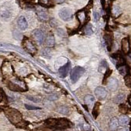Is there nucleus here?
Masks as SVG:
<instances>
[{
	"label": "nucleus",
	"instance_id": "34",
	"mask_svg": "<svg viewBox=\"0 0 131 131\" xmlns=\"http://www.w3.org/2000/svg\"><path fill=\"white\" fill-rule=\"evenodd\" d=\"M58 98V96H57V94H52V95H50L48 97V99L51 101H54V100H57Z\"/></svg>",
	"mask_w": 131,
	"mask_h": 131
},
{
	"label": "nucleus",
	"instance_id": "11",
	"mask_svg": "<svg viewBox=\"0 0 131 131\" xmlns=\"http://www.w3.org/2000/svg\"><path fill=\"white\" fill-rule=\"evenodd\" d=\"M18 26L22 30H25L26 29L28 28V22H27L26 19L25 18L24 16H20L18 20Z\"/></svg>",
	"mask_w": 131,
	"mask_h": 131
},
{
	"label": "nucleus",
	"instance_id": "39",
	"mask_svg": "<svg viewBox=\"0 0 131 131\" xmlns=\"http://www.w3.org/2000/svg\"><path fill=\"white\" fill-rule=\"evenodd\" d=\"M2 98H3V96H2V94L1 93V92H0V102L2 101Z\"/></svg>",
	"mask_w": 131,
	"mask_h": 131
},
{
	"label": "nucleus",
	"instance_id": "18",
	"mask_svg": "<svg viewBox=\"0 0 131 131\" xmlns=\"http://www.w3.org/2000/svg\"><path fill=\"white\" fill-rule=\"evenodd\" d=\"M77 16H78V18L81 23H83L84 22L86 21V14H85V12H84L83 10L79 11L77 14Z\"/></svg>",
	"mask_w": 131,
	"mask_h": 131
},
{
	"label": "nucleus",
	"instance_id": "30",
	"mask_svg": "<svg viewBox=\"0 0 131 131\" xmlns=\"http://www.w3.org/2000/svg\"><path fill=\"white\" fill-rule=\"evenodd\" d=\"M27 98L29 99L30 100H31V101H33L34 102L37 103L40 102V100H39V98H37V97L36 96H27Z\"/></svg>",
	"mask_w": 131,
	"mask_h": 131
},
{
	"label": "nucleus",
	"instance_id": "31",
	"mask_svg": "<svg viewBox=\"0 0 131 131\" xmlns=\"http://www.w3.org/2000/svg\"><path fill=\"white\" fill-rule=\"evenodd\" d=\"M13 36L15 39H20L21 38H22V37H23V36H22V34H21V33L18 31H14Z\"/></svg>",
	"mask_w": 131,
	"mask_h": 131
},
{
	"label": "nucleus",
	"instance_id": "36",
	"mask_svg": "<svg viewBox=\"0 0 131 131\" xmlns=\"http://www.w3.org/2000/svg\"><path fill=\"white\" fill-rule=\"evenodd\" d=\"M94 20L96 21H98L100 18V15L98 13V12H94Z\"/></svg>",
	"mask_w": 131,
	"mask_h": 131
},
{
	"label": "nucleus",
	"instance_id": "33",
	"mask_svg": "<svg viewBox=\"0 0 131 131\" xmlns=\"http://www.w3.org/2000/svg\"><path fill=\"white\" fill-rule=\"evenodd\" d=\"M25 107L26 108L29 110H39V109H40L38 107H36V106H31V105H28V104H25Z\"/></svg>",
	"mask_w": 131,
	"mask_h": 131
},
{
	"label": "nucleus",
	"instance_id": "26",
	"mask_svg": "<svg viewBox=\"0 0 131 131\" xmlns=\"http://www.w3.org/2000/svg\"><path fill=\"white\" fill-rule=\"evenodd\" d=\"M39 3L43 7H51L52 5L51 4V0H39Z\"/></svg>",
	"mask_w": 131,
	"mask_h": 131
},
{
	"label": "nucleus",
	"instance_id": "5",
	"mask_svg": "<svg viewBox=\"0 0 131 131\" xmlns=\"http://www.w3.org/2000/svg\"><path fill=\"white\" fill-rule=\"evenodd\" d=\"M70 69H71V63L68 62L67 64H66L58 70V73H59L60 77L62 78L67 77L70 71Z\"/></svg>",
	"mask_w": 131,
	"mask_h": 131
},
{
	"label": "nucleus",
	"instance_id": "24",
	"mask_svg": "<svg viewBox=\"0 0 131 131\" xmlns=\"http://www.w3.org/2000/svg\"><path fill=\"white\" fill-rule=\"evenodd\" d=\"M108 68V65H107V62L105 60H103L102 61L100 62V67H99V71H100V72H102V70H105L106 72V71H107V70H106V68Z\"/></svg>",
	"mask_w": 131,
	"mask_h": 131
},
{
	"label": "nucleus",
	"instance_id": "38",
	"mask_svg": "<svg viewBox=\"0 0 131 131\" xmlns=\"http://www.w3.org/2000/svg\"><path fill=\"white\" fill-rule=\"evenodd\" d=\"M64 0H56V2H57V3H62L63 2H64Z\"/></svg>",
	"mask_w": 131,
	"mask_h": 131
},
{
	"label": "nucleus",
	"instance_id": "4",
	"mask_svg": "<svg viewBox=\"0 0 131 131\" xmlns=\"http://www.w3.org/2000/svg\"><path fill=\"white\" fill-rule=\"evenodd\" d=\"M58 16L62 20L69 21L73 18V13L70 9L68 8H63L59 10Z\"/></svg>",
	"mask_w": 131,
	"mask_h": 131
},
{
	"label": "nucleus",
	"instance_id": "13",
	"mask_svg": "<svg viewBox=\"0 0 131 131\" xmlns=\"http://www.w3.org/2000/svg\"><path fill=\"white\" fill-rule=\"evenodd\" d=\"M104 38L105 42H106L107 50H108L109 51H111L112 43H113V37H112V36L111 34H105L104 36Z\"/></svg>",
	"mask_w": 131,
	"mask_h": 131
},
{
	"label": "nucleus",
	"instance_id": "19",
	"mask_svg": "<svg viewBox=\"0 0 131 131\" xmlns=\"http://www.w3.org/2000/svg\"><path fill=\"white\" fill-rule=\"evenodd\" d=\"M118 121H119V124H120V125H127L129 123V118L126 115H122L119 117Z\"/></svg>",
	"mask_w": 131,
	"mask_h": 131
},
{
	"label": "nucleus",
	"instance_id": "3",
	"mask_svg": "<svg viewBox=\"0 0 131 131\" xmlns=\"http://www.w3.org/2000/svg\"><path fill=\"white\" fill-rule=\"evenodd\" d=\"M85 72V69L80 66H75V68H73L70 73V79H71L72 83H75L78 81Z\"/></svg>",
	"mask_w": 131,
	"mask_h": 131
},
{
	"label": "nucleus",
	"instance_id": "17",
	"mask_svg": "<svg viewBox=\"0 0 131 131\" xmlns=\"http://www.w3.org/2000/svg\"><path fill=\"white\" fill-rule=\"evenodd\" d=\"M118 69V71L122 75L126 76L128 75V66L126 65L121 66L119 67H117Z\"/></svg>",
	"mask_w": 131,
	"mask_h": 131
},
{
	"label": "nucleus",
	"instance_id": "15",
	"mask_svg": "<svg viewBox=\"0 0 131 131\" xmlns=\"http://www.w3.org/2000/svg\"><path fill=\"white\" fill-rule=\"evenodd\" d=\"M9 88L11 91H24V89H23V86H20L19 84L16 83H13V82L9 83Z\"/></svg>",
	"mask_w": 131,
	"mask_h": 131
},
{
	"label": "nucleus",
	"instance_id": "25",
	"mask_svg": "<svg viewBox=\"0 0 131 131\" xmlns=\"http://www.w3.org/2000/svg\"><path fill=\"white\" fill-rule=\"evenodd\" d=\"M58 112L63 115H68L70 112V110H69L68 107H66V106H60V107H58Z\"/></svg>",
	"mask_w": 131,
	"mask_h": 131
},
{
	"label": "nucleus",
	"instance_id": "32",
	"mask_svg": "<svg viewBox=\"0 0 131 131\" xmlns=\"http://www.w3.org/2000/svg\"><path fill=\"white\" fill-rule=\"evenodd\" d=\"M57 31L58 36H60V37H64L65 36V31L62 28H59L57 29Z\"/></svg>",
	"mask_w": 131,
	"mask_h": 131
},
{
	"label": "nucleus",
	"instance_id": "37",
	"mask_svg": "<svg viewBox=\"0 0 131 131\" xmlns=\"http://www.w3.org/2000/svg\"><path fill=\"white\" fill-rule=\"evenodd\" d=\"M128 103H129L130 105V106H131V94H130V96L128 97Z\"/></svg>",
	"mask_w": 131,
	"mask_h": 131
},
{
	"label": "nucleus",
	"instance_id": "42",
	"mask_svg": "<svg viewBox=\"0 0 131 131\" xmlns=\"http://www.w3.org/2000/svg\"><path fill=\"white\" fill-rule=\"evenodd\" d=\"M130 125H131V122H130Z\"/></svg>",
	"mask_w": 131,
	"mask_h": 131
},
{
	"label": "nucleus",
	"instance_id": "14",
	"mask_svg": "<svg viewBox=\"0 0 131 131\" xmlns=\"http://www.w3.org/2000/svg\"><path fill=\"white\" fill-rule=\"evenodd\" d=\"M37 15H38V17L39 18V19L43 21H46L49 19V15H48L47 13L44 10L42 9H39L37 10Z\"/></svg>",
	"mask_w": 131,
	"mask_h": 131
},
{
	"label": "nucleus",
	"instance_id": "28",
	"mask_svg": "<svg viewBox=\"0 0 131 131\" xmlns=\"http://www.w3.org/2000/svg\"><path fill=\"white\" fill-rule=\"evenodd\" d=\"M42 55L45 57H50L51 55V50L49 48H46L42 51Z\"/></svg>",
	"mask_w": 131,
	"mask_h": 131
},
{
	"label": "nucleus",
	"instance_id": "20",
	"mask_svg": "<svg viewBox=\"0 0 131 131\" xmlns=\"http://www.w3.org/2000/svg\"><path fill=\"white\" fill-rule=\"evenodd\" d=\"M84 101H85L86 104L91 105L92 103L94 102V97L93 96L88 94V95H86L85 96V98H84Z\"/></svg>",
	"mask_w": 131,
	"mask_h": 131
},
{
	"label": "nucleus",
	"instance_id": "23",
	"mask_svg": "<svg viewBox=\"0 0 131 131\" xmlns=\"http://www.w3.org/2000/svg\"><path fill=\"white\" fill-rule=\"evenodd\" d=\"M85 34L87 36H91L93 34V30L92 28V25L90 24H86L85 28Z\"/></svg>",
	"mask_w": 131,
	"mask_h": 131
},
{
	"label": "nucleus",
	"instance_id": "8",
	"mask_svg": "<svg viewBox=\"0 0 131 131\" xmlns=\"http://www.w3.org/2000/svg\"><path fill=\"white\" fill-rule=\"evenodd\" d=\"M24 48L27 50L28 52H29L30 53L34 54L36 53V51H37V49H36L35 45L33 44L32 42L28 39H26L24 41Z\"/></svg>",
	"mask_w": 131,
	"mask_h": 131
},
{
	"label": "nucleus",
	"instance_id": "22",
	"mask_svg": "<svg viewBox=\"0 0 131 131\" xmlns=\"http://www.w3.org/2000/svg\"><path fill=\"white\" fill-rule=\"evenodd\" d=\"M125 96L124 94H119L118 95H117L115 96V98H114V102L116 104H119V103H121L125 100Z\"/></svg>",
	"mask_w": 131,
	"mask_h": 131
},
{
	"label": "nucleus",
	"instance_id": "2",
	"mask_svg": "<svg viewBox=\"0 0 131 131\" xmlns=\"http://www.w3.org/2000/svg\"><path fill=\"white\" fill-rule=\"evenodd\" d=\"M6 115L10 121L16 124L22 120V115L15 109L9 108L6 111Z\"/></svg>",
	"mask_w": 131,
	"mask_h": 131
},
{
	"label": "nucleus",
	"instance_id": "29",
	"mask_svg": "<svg viewBox=\"0 0 131 131\" xmlns=\"http://www.w3.org/2000/svg\"><path fill=\"white\" fill-rule=\"evenodd\" d=\"M119 111L123 113H126L128 112V107L127 106L124 104H121L119 106Z\"/></svg>",
	"mask_w": 131,
	"mask_h": 131
},
{
	"label": "nucleus",
	"instance_id": "27",
	"mask_svg": "<svg viewBox=\"0 0 131 131\" xmlns=\"http://www.w3.org/2000/svg\"><path fill=\"white\" fill-rule=\"evenodd\" d=\"M100 104L98 102H97L95 104V106H94V109H93V112H92V114L94 116V117H96L98 113V111H99V108H100Z\"/></svg>",
	"mask_w": 131,
	"mask_h": 131
},
{
	"label": "nucleus",
	"instance_id": "9",
	"mask_svg": "<svg viewBox=\"0 0 131 131\" xmlns=\"http://www.w3.org/2000/svg\"><path fill=\"white\" fill-rule=\"evenodd\" d=\"M107 85L110 91H117V89L118 88L119 83H118L117 79H115V78H112L108 81Z\"/></svg>",
	"mask_w": 131,
	"mask_h": 131
},
{
	"label": "nucleus",
	"instance_id": "10",
	"mask_svg": "<svg viewBox=\"0 0 131 131\" xmlns=\"http://www.w3.org/2000/svg\"><path fill=\"white\" fill-rule=\"evenodd\" d=\"M121 49L124 53H128L130 51V42L128 37H125L121 40Z\"/></svg>",
	"mask_w": 131,
	"mask_h": 131
},
{
	"label": "nucleus",
	"instance_id": "7",
	"mask_svg": "<svg viewBox=\"0 0 131 131\" xmlns=\"http://www.w3.org/2000/svg\"><path fill=\"white\" fill-rule=\"evenodd\" d=\"M94 94L96 98H98L99 100H103L107 96V91L102 86H98L95 89Z\"/></svg>",
	"mask_w": 131,
	"mask_h": 131
},
{
	"label": "nucleus",
	"instance_id": "12",
	"mask_svg": "<svg viewBox=\"0 0 131 131\" xmlns=\"http://www.w3.org/2000/svg\"><path fill=\"white\" fill-rule=\"evenodd\" d=\"M119 127V121L116 117H113L111 119L109 123V128L111 131H115Z\"/></svg>",
	"mask_w": 131,
	"mask_h": 131
},
{
	"label": "nucleus",
	"instance_id": "40",
	"mask_svg": "<svg viewBox=\"0 0 131 131\" xmlns=\"http://www.w3.org/2000/svg\"><path fill=\"white\" fill-rule=\"evenodd\" d=\"M119 131H128V129H127V128H122Z\"/></svg>",
	"mask_w": 131,
	"mask_h": 131
},
{
	"label": "nucleus",
	"instance_id": "21",
	"mask_svg": "<svg viewBox=\"0 0 131 131\" xmlns=\"http://www.w3.org/2000/svg\"><path fill=\"white\" fill-rule=\"evenodd\" d=\"M121 9L119 6H114L112 9V14L115 17H117L119 15H121Z\"/></svg>",
	"mask_w": 131,
	"mask_h": 131
},
{
	"label": "nucleus",
	"instance_id": "1",
	"mask_svg": "<svg viewBox=\"0 0 131 131\" xmlns=\"http://www.w3.org/2000/svg\"><path fill=\"white\" fill-rule=\"evenodd\" d=\"M47 127L56 128L58 129L70 128L71 127V123L66 119H50L45 122Z\"/></svg>",
	"mask_w": 131,
	"mask_h": 131
},
{
	"label": "nucleus",
	"instance_id": "6",
	"mask_svg": "<svg viewBox=\"0 0 131 131\" xmlns=\"http://www.w3.org/2000/svg\"><path fill=\"white\" fill-rule=\"evenodd\" d=\"M33 35H34V37L36 39L37 43H39V45H41L42 43H43V41H44V40H45V38L44 32L41 30H39H39H35L34 33H33Z\"/></svg>",
	"mask_w": 131,
	"mask_h": 131
},
{
	"label": "nucleus",
	"instance_id": "35",
	"mask_svg": "<svg viewBox=\"0 0 131 131\" xmlns=\"http://www.w3.org/2000/svg\"><path fill=\"white\" fill-rule=\"evenodd\" d=\"M2 16L4 18H9V16H10V13H9L8 11L7 10H4V11H2V13H1Z\"/></svg>",
	"mask_w": 131,
	"mask_h": 131
},
{
	"label": "nucleus",
	"instance_id": "41",
	"mask_svg": "<svg viewBox=\"0 0 131 131\" xmlns=\"http://www.w3.org/2000/svg\"><path fill=\"white\" fill-rule=\"evenodd\" d=\"M128 57H129V58L131 59V52L128 53Z\"/></svg>",
	"mask_w": 131,
	"mask_h": 131
},
{
	"label": "nucleus",
	"instance_id": "16",
	"mask_svg": "<svg viewBox=\"0 0 131 131\" xmlns=\"http://www.w3.org/2000/svg\"><path fill=\"white\" fill-rule=\"evenodd\" d=\"M55 44V39L53 36H49L47 37L46 41H45V45L48 48H51Z\"/></svg>",
	"mask_w": 131,
	"mask_h": 131
}]
</instances>
